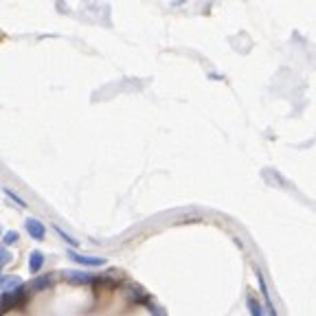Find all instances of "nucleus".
I'll return each instance as SVG.
<instances>
[{
    "instance_id": "obj_9",
    "label": "nucleus",
    "mask_w": 316,
    "mask_h": 316,
    "mask_svg": "<svg viewBox=\"0 0 316 316\" xmlns=\"http://www.w3.org/2000/svg\"><path fill=\"white\" fill-rule=\"evenodd\" d=\"M13 261V255L11 250L5 246V244H0V270H3L5 266H9V263Z\"/></svg>"
},
{
    "instance_id": "obj_7",
    "label": "nucleus",
    "mask_w": 316,
    "mask_h": 316,
    "mask_svg": "<svg viewBox=\"0 0 316 316\" xmlns=\"http://www.w3.org/2000/svg\"><path fill=\"white\" fill-rule=\"evenodd\" d=\"M257 276H259V286H261V292H263V305H266V309H268V314H270V316H276V309H274V305H272V301H270V294H268L266 281H263V276H261L259 270H257Z\"/></svg>"
},
{
    "instance_id": "obj_5",
    "label": "nucleus",
    "mask_w": 316,
    "mask_h": 316,
    "mask_svg": "<svg viewBox=\"0 0 316 316\" xmlns=\"http://www.w3.org/2000/svg\"><path fill=\"white\" fill-rule=\"evenodd\" d=\"M44 261H46V257H44L42 250H33V253L29 255V270L33 274H37L40 270L44 268Z\"/></svg>"
},
{
    "instance_id": "obj_11",
    "label": "nucleus",
    "mask_w": 316,
    "mask_h": 316,
    "mask_svg": "<svg viewBox=\"0 0 316 316\" xmlns=\"http://www.w3.org/2000/svg\"><path fill=\"white\" fill-rule=\"evenodd\" d=\"M3 191H5V195H7V198H9V200H11V202H16V204H18V207H22V209H26V200H22V198H20L18 193H13V191H11L9 187H5Z\"/></svg>"
},
{
    "instance_id": "obj_13",
    "label": "nucleus",
    "mask_w": 316,
    "mask_h": 316,
    "mask_svg": "<svg viewBox=\"0 0 316 316\" xmlns=\"http://www.w3.org/2000/svg\"><path fill=\"white\" fill-rule=\"evenodd\" d=\"M7 309H11V305H9V301H7V294H0V316H3Z\"/></svg>"
},
{
    "instance_id": "obj_10",
    "label": "nucleus",
    "mask_w": 316,
    "mask_h": 316,
    "mask_svg": "<svg viewBox=\"0 0 316 316\" xmlns=\"http://www.w3.org/2000/svg\"><path fill=\"white\" fill-rule=\"evenodd\" d=\"M53 230H55V233H57L59 237H62V240H64L66 244H70V246H72V248H77V246H79V242L75 240V237H70V235H68V233H66V230H64V228H59V226H53Z\"/></svg>"
},
{
    "instance_id": "obj_2",
    "label": "nucleus",
    "mask_w": 316,
    "mask_h": 316,
    "mask_svg": "<svg viewBox=\"0 0 316 316\" xmlns=\"http://www.w3.org/2000/svg\"><path fill=\"white\" fill-rule=\"evenodd\" d=\"M24 230L33 237V240H37V242H44V237H46V226L37 220V217H26Z\"/></svg>"
},
{
    "instance_id": "obj_3",
    "label": "nucleus",
    "mask_w": 316,
    "mask_h": 316,
    "mask_svg": "<svg viewBox=\"0 0 316 316\" xmlns=\"http://www.w3.org/2000/svg\"><path fill=\"white\" fill-rule=\"evenodd\" d=\"M62 276L68 283H75V286H88V283L95 281V276L90 272H82V270H64Z\"/></svg>"
},
{
    "instance_id": "obj_1",
    "label": "nucleus",
    "mask_w": 316,
    "mask_h": 316,
    "mask_svg": "<svg viewBox=\"0 0 316 316\" xmlns=\"http://www.w3.org/2000/svg\"><path fill=\"white\" fill-rule=\"evenodd\" d=\"M66 257L72 261V263H77V266H90V268H99V266H105V261L103 257H92V255H82V253H77V250H66Z\"/></svg>"
},
{
    "instance_id": "obj_14",
    "label": "nucleus",
    "mask_w": 316,
    "mask_h": 316,
    "mask_svg": "<svg viewBox=\"0 0 316 316\" xmlns=\"http://www.w3.org/2000/svg\"><path fill=\"white\" fill-rule=\"evenodd\" d=\"M0 237H3V228H0Z\"/></svg>"
},
{
    "instance_id": "obj_4",
    "label": "nucleus",
    "mask_w": 316,
    "mask_h": 316,
    "mask_svg": "<svg viewBox=\"0 0 316 316\" xmlns=\"http://www.w3.org/2000/svg\"><path fill=\"white\" fill-rule=\"evenodd\" d=\"M24 281L20 276H7V274H0V292H11V290H18L22 288Z\"/></svg>"
},
{
    "instance_id": "obj_8",
    "label": "nucleus",
    "mask_w": 316,
    "mask_h": 316,
    "mask_svg": "<svg viewBox=\"0 0 316 316\" xmlns=\"http://www.w3.org/2000/svg\"><path fill=\"white\" fill-rule=\"evenodd\" d=\"M248 312H250V316H268L266 314V309H263V305H261V301H257V299H248Z\"/></svg>"
},
{
    "instance_id": "obj_12",
    "label": "nucleus",
    "mask_w": 316,
    "mask_h": 316,
    "mask_svg": "<svg viewBox=\"0 0 316 316\" xmlns=\"http://www.w3.org/2000/svg\"><path fill=\"white\" fill-rule=\"evenodd\" d=\"M18 240H20V235L16 233V230H9V233L3 237V244H5V246H11V244H16Z\"/></svg>"
},
{
    "instance_id": "obj_6",
    "label": "nucleus",
    "mask_w": 316,
    "mask_h": 316,
    "mask_svg": "<svg viewBox=\"0 0 316 316\" xmlns=\"http://www.w3.org/2000/svg\"><path fill=\"white\" fill-rule=\"evenodd\" d=\"M53 281H55V276L53 274H42V276H35V279L31 281V290H35V292H42V290L51 288Z\"/></svg>"
}]
</instances>
